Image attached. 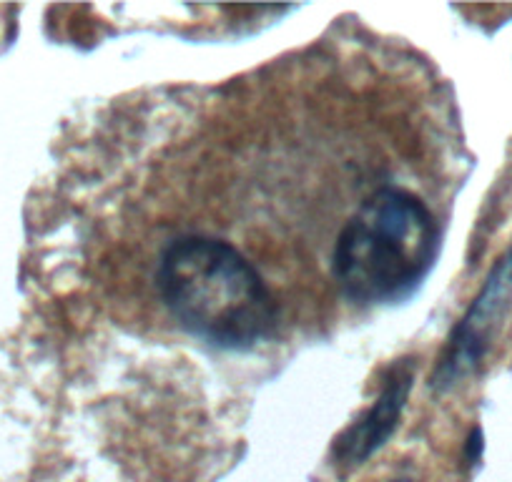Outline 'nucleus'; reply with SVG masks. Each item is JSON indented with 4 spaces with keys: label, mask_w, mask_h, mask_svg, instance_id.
<instances>
[{
    "label": "nucleus",
    "mask_w": 512,
    "mask_h": 482,
    "mask_svg": "<svg viewBox=\"0 0 512 482\" xmlns=\"http://www.w3.org/2000/svg\"><path fill=\"white\" fill-rule=\"evenodd\" d=\"M156 287L184 332L219 349L256 347L277 327L262 274L229 241L179 236L161 252Z\"/></svg>",
    "instance_id": "obj_1"
},
{
    "label": "nucleus",
    "mask_w": 512,
    "mask_h": 482,
    "mask_svg": "<svg viewBox=\"0 0 512 482\" xmlns=\"http://www.w3.org/2000/svg\"><path fill=\"white\" fill-rule=\"evenodd\" d=\"M437 257V224L412 191L384 186L342 226L332 274L354 304H395L410 297Z\"/></svg>",
    "instance_id": "obj_2"
},
{
    "label": "nucleus",
    "mask_w": 512,
    "mask_h": 482,
    "mask_svg": "<svg viewBox=\"0 0 512 482\" xmlns=\"http://www.w3.org/2000/svg\"><path fill=\"white\" fill-rule=\"evenodd\" d=\"M512 309V244L492 272L487 274L485 284H482L480 294L465 317L460 319L455 329H452L447 347L440 357V365L435 367L432 375V387L435 390H450L457 382L470 377L472 372L480 370L485 362L487 352L492 349L497 332H500L502 322H505L507 312Z\"/></svg>",
    "instance_id": "obj_3"
},
{
    "label": "nucleus",
    "mask_w": 512,
    "mask_h": 482,
    "mask_svg": "<svg viewBox=\"0 0 512 482\" xmlns=\"http://www.w3.org/2000/svg\"><path fill=\"white\" fill-rule=\"evenodd\" d=\"M412 382H415L412 359H400L384 372L377 400L334 440L332 455L339 467L352 470V467L364 465L374 452H379L390 442V437L400 427L407 400H410Z\"/></svg>",
    "instance_id": "obj_4"
},
{
    "label": "nucleus",
    "mask_w": 512,
    "mask_h": 482,
    "mask_svg": "<svg viewBox=\"0 0 512 482\" xmlns=\"http://www.w3.org/2000/svg\"><path fill=\"white\" fill-rule=\"evenodd\" d=\"M392 482H412V480H392Z\"/></svg>",
    "instance_id": "obj_5"
}]
</instances>
